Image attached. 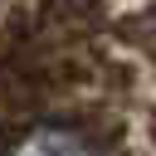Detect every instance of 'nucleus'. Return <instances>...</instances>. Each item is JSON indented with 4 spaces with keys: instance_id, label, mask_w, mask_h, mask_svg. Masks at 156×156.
I'll return each mask as SVG.
<instances>
[{
    "instance_id": "1",
    "label": "nucleus",
    "mask_w": 156,
    "mask_h": 156,
    "mask_svg": "<svg viewBox=\"0 0 156 156\" xmlns=\"http://www.w3.org/2000/svg\"><path fill=\"white\" fill-rule=\"evenodd\" d=\"M10 156H102V151L73 127H34Z\"/></svg>"
}]
</instances>
